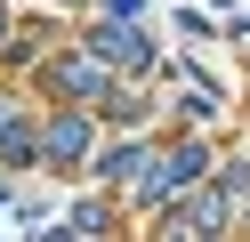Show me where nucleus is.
Listing matches in <instances>:
<instances>
[{"instance_id":"f257e3e1","label":"nucleus","mask_w":250,"mask_h":242,"mask_svg":"<svg viewBox=\"0 0 250 242\" xmlns=\"http://www.w3.org/2000/svg\"><path fill=\"white\" fill-rule=\"evenodd\" d=\"M202 170H210V154H202V145H178V154H162V161H153V177H137V194H146V202H162V194L194 186Z\"/></svg>"},{"instance_id":"f03ea898","label":"nucleus","mask_w":250,"mask_h":242,"mask_svg":"<svg viewBox=\"0 0 250 242\" xmlns=\"http://www.w3.org/2000/svg\"><path fill=\"white\" fill-rule=\"evenodd\" d=\"M97 57H121V65H146V41H137V32H113V24H105V32H97Z\"/></svg>"},{"instance_id":"7ed1b4c3","label":"nucleus","mask_w":250,"mask_h":242,"mask_svg":"<svg viewBox=\"0 0 250 242\" xmlns=\"http://www.w3.org/2000/svg\"><path fill=\"white\" fill-rule=\"evenodd\" d=\"M81 145H89V129H81V121H57V129H49V154H65V161H73Z\"/></svg>"},{"instance_id":"20e7f679","label":"nucleus","mask_w":250,"mask_h":242,"mask_svg":"<svg viewBox=\"0 0 250 242\" xmlns=\"http://www.w3.org/2000/svg\"><path fill=\"white\" fill-rule=\"evenodd\" d=\"M146 170V154H137V145H121V154H105V177H137Z\"/></svg>"}]
</instances>
